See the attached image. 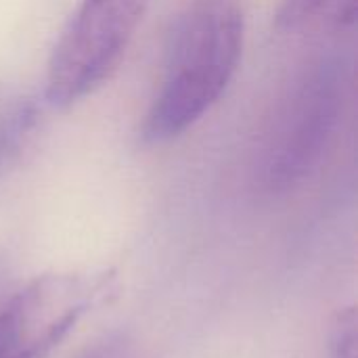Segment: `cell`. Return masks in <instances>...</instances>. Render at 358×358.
Segmentation results:
<instances>
[{"label":"cell","instance_id":"1","mask_svg":"<svg viewBox=\"0 0 358 358\" xmlns=\"http://www.w3.org/2000/svg\"><path fill=\"white\" fill-rule=\"evenodd\" d=\"M245 38L239 0H189L166 36L159 88L141 136L149 145L178 138L224 94L237 73Z\"/></svg>","mask_w":358,"mask_h":358},{"label":"cell","instance_id":"2","mask_svg":"<svg viewBox=\"0 0 358 358\" xmlns=\"http://www.w3.org/2000/svg\"><path fill=\"white\" fill-rule=\"evenodd\" d=\"M346 67L338 57L304 65L277 99L260 136L256 178L271 195L300 187L323 162L340 126Z\"/></svg>","mask_w":358,"mask_h":358},{"label":"cell","instance_id":"3","mask_svg":"<svg viewBox=\"0 0 358 358\" xmlns=\"http://www.w3.org/2000/svg\"><path fill=\"white\" fill-rule=\"evenodd\" d=\"M151 0H80L46 67L44 99L67 109L101 88L120 67Z\"/></svg>","mask_w":358,"mask_h":358},{"label":"cell","instance_id":"4","mask_svg":"<svg viewBox=\"0 0 358 358\" xmlns=\"http://www.w3.org/2000/svg\"><path fill=\"white\" fill-rule=\"evenodd\" d=\"M111 277L55 273L0 304V358H44L107 292Z\"/></svg>","mask_w":358,"mask_h":358},{"label":"cell","instance_id":"5","mask_svg":"<svg viewBox=\"0 0 358 358\" xmlns=\"http://www.w3.org/2000/svg\"><path fill=\"white\" fill-rule=\"evenodd\" d=\"M358 0H281L275 25L283 34H304L321 27L346 29L357 23Z\"/></svg>","mask_w":358,"mask_h":358},{"label":"cell","instance_id":"6","mask_svg":"<svg viewBox=\"0 0 358 358\" xmlns=\"http://www.w3.org/2000/svg\"><path fill=\"white\" fill-rule=\"evenodd\" d=\"M38 124L40 107L31 96H13L0 103V178L31 143Z\"/></svg>","mask_w":358,"mask_h":358},{"label":"cell","instance_id":"7","mask_svg":"<svg viewBox=\"0 0 358 358\" xmlns=\"http://www.w3.org/2000/svg\"><path fill=\"white\" fill-rule=\"evenodd\" d=\"M331 358H358L357 308H344L336 315L329 331Z\"/></svg>","mask_w":358,"mask_h":358},{"label":"cell","instance_id":"8","mask_svg":"<svg viewBox=\"0 0 358 358\" xmlns=\"http://www.w3.org/2000/svg\"><path fill=\"white\" fill-rule=\"evenodd\" d=\"M78 358H134L132 346L124 336H107L88 346Z\"/></svg>","mask_w":358,"mask_h":358}]
</instances>
